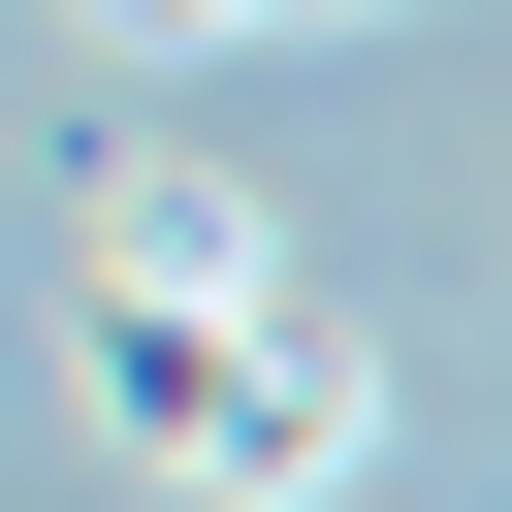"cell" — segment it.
<instances>
[{"label":"cell","instance_id":"6da1fadb","mask_svg":"<svg viewBox=\"0 0 512 512\" xmlns=\"http://www.w3.org/2000/svg\"><path fill=\"white\" fill-rule=\"evenodd\" d=\"M96 416H128V480H224V512H320L352 448H384V352L288 288V224L256 192H96Z\"/></svg>","mask_w":512,"mask_h":512},{"label":"cell","instance_id":"7a4b0ae2","mask_svg":"<svg viewBox=\"0 0 512 512\" xmlns=\"http://www.w3.org/2000/svg\"><path fill=\"white\" fill-rule=\"evenodd\" d=\"M96 32H320V0H96Z\"/></svg>","mask_w":512,"mask_h":512},{"label":"cell","instance_id":"3957f363","mask_svg":"<svg viewBox=\"0 0 512 512\" xmlns=\"http://www.w3.org/2000/svg\"><path fill=\"white\" fill-rule=\"evenodd\" d=\"M320 512H352V480H320Z\"/></svg>","mask_w":512,"mask_h":512}]
</instances>
